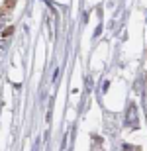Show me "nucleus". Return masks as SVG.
Instances as JSON below:
<instances>
[{
  "label": "nucleus",
  "instance_id": "nucleus-2",
  "mask_svg": "<svg viewBox=\"0 0 147 151\" xmlns=\"http://www.w3.org/2000/svg\"><path fill=\"white\" fill-rule=\"evenodd\" d=\"M12 32H14V28H12V26H10V28H6L4 32H2V35H4V37H8V35H10Z\"/></svg>",
  "mask_w": 147,
  "mask_h": 151
},
{
  "label": "nucleus",
  "instance_id": "nucleus-1",
  "mask_svg": "<svg viewBox=\"0 0 147 151\" xmlns=\"http://www.w3.org/2000/svg\"><path fill=\"white\" fill-rule=\"evenodd\" d=\"M137 122H139V118H137V106L136 104H130L128 106V112H125V126L130 129L137 128Z\"/></svg>",
  "mask_w": 147,
  "mask_h": 151
}]
</instances>
